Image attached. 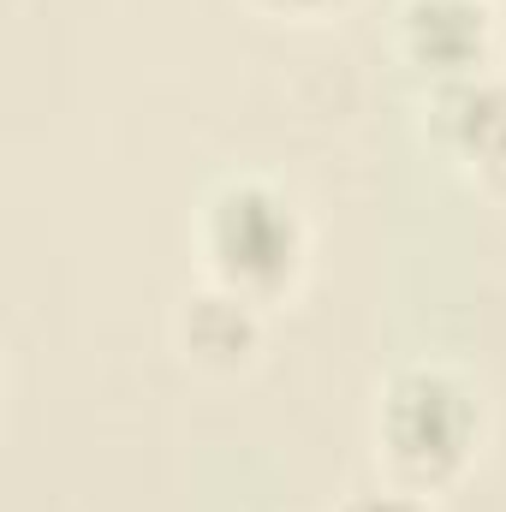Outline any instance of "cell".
Segmentation results:
<instances>
[{"label": "cell", "mask_w": 506, "mask_h": 512, "mask_svg": "<svg viewBox=\"0 0 506 512\" xmlns=\"http://www.w3.org/2000/svg\"><path fill=\"white\" fill-rule=\"evenodd\" d=\"M370 435L381 477L435 501L459 489L483 453V399L447 364H405L381 382Z\"/></svg>", "instance_id": "cell-1"}, {"label": "cell", "mask_w": 506, "mask_h": 512, "mask_svg": "<svg viewBox=\"0 0 506 512\" xmlns=\"http://www.w3.org/2000/svg\"><path fill=\"white\" fill-rule=\"evenodd\" d=\"M262 340H268L262 304L245 298V292H233V286L197 280L173 304V346L203 376H245L262 358Z\"/></svg>", "instance_id": "cell-4"}, {"label": "cell", "mask_w": 506, "mask_h": 512, "mask_svg": "<svg viewBox=\"0 0 506 512\" xmlns=\"http://www.w3.org/2000/svg\"><path fill=\"white\" fill-rule=\"evenodd\" d=\"M423 131H429V143H435L447 161L471 167V161L506 131V78L501 72H471V78L429 84Z\"/></svg>", "instance_id": "cell-5"}, {"label": "cell", "mask_w": 506, "mask_h": 512, "mask_svg": "<svg viewBox=\"0 0 506 512\" xmlns=\"http://www.w3.org/2000/svg\"><path fill=\"white\" fill-rule=\"evenodd\" d=\"M251 6L268 18H286V24H316V18H334L346 0H251Z\"/></svg>", "instance_id": "cell-8"}, {"label": "cell", "mask_w": 506, "mask_h": 512, "mask_svg": "<svg viewBox=\"0 0 506 512\" xmlns=\"http://www.w3.org/2000/svg\"><path fill=\"white\" fill-rule=\"evenodd\" d=\"M334 512H435V501L429 495H417V489H399V483H370V489H352L346 501Z\"/></svg>", "instance_id": "cell-6"}, {"label": "cell", "mask_w": 506, "mask_h": 512, "mask_svg": "<svg viewBox=\"0 0 506 512\" xmlns=\"http://www.w3.org/2000/svg\"><path fill=\"white\" fill-rule=\"evenodd\" d=\"M465 173H471V179H477L495 203H506V131L489 143V149H483V155H477V161H471V167H465Z\"/></svg>", "instance_id": "cell-7"}, {"label": "cell", "mask_w": 506, "mask_h": 512, "mask_svg": "<svg viewBox=\"0 0 506 512\" xmlns=\"http://www.w3.org/2000/svg\"><path fill=\"white\" fill-rule=\"evenodd\" d=\"M495 18H501V54H506V0H495Z\"/></svg>", "instance_id": "cell-9"}, {"label": "cell", "mask_w": 506, "mask_h": 512, "mask_svg": "<svg viewBox=\"0 0 506 512\" xmlns=\"http://www.w3.org/2000/svg\"><path fill=\"white\" fill-rule=\"evenodd\" d=\"M203 280L233 286L262 310L292 298L310 268V221L274 179H221L197 209Z\"/></svg>", "instance_id": "cell-2"}, {"label": "cell", "mask_w": 506, "mask_h": 512, "mask_svg": "<svg viewBox=\"0 0 506 512\" xmlns=\"http://www.w3.org/2000/svg\"><path fill=\"white\" fill-rule=\"evenodd\" d=\"M393 42L411 72H423L429 84H447V78L495 72L501 18H495V0H405Z\"/></svg>", "instance_id": "cell-3"}]
</instances>
